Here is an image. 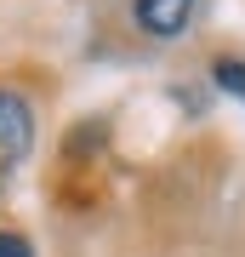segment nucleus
<instances>
[{
    "instance_id": "f257e3e1",
    "label": "nucleus",
    "mask_w": 245,
    "mask_h": 257,
    "mask_svg": "<svg viewBox=\"0 0 245 257\" xmlns=\"http://www.w3.org/2000/svg\"><path fill=\"white\" fill-rule=\"evenodd\" d=\"M29 143H35V109H29V97L18 92H0V172H12Z\"/></svg>"
},
{
    "instance_id": "f03ea898",
    "label": "nucleus",
    "mask_w": 245,
    "mask_h": 257,
    "mask_svg": "<svg viewBox=\"0 0 245 257\" xmlns=\"http://www.w3.org/2000/svg\"><path fill=\"white\" fill-rule=\"evenodd\" d=\"M188 12H194V0H131V18L148 29V35H160V40H171L188 29Z\"/></svg>"
},
{
    "instance_id": "7ed1b4c3",
    "label": "nucleus",
    "mask_w": 245,
    "mask_h": 257,
    "mask_svg": "<svg viewBox=\"0 0 245 257\" xmlns=\"http://www.w3.org/2000/svg\"><path fill=\"white\" fill-rule=\"evenodd\" d=\"M217 86H222V92H234V97H245V63L222 57V63H217Z\"/></svg>"
},
{
    "instance_id": "20e7f679",
    "label": "nucleus",
    "mask_w": 245,
    "mask_h": 257,
    "mask_svg": "<svg viewBox=\"0 0 245 257\" xmlns=\"http://www.w3.org/2000/svg\"><path fill=\"white\" fill-rule=\"evenodd\" d=\"M0 257H35V246H29L23 234H12V229H0Z\"/></svg>"
}]
</instances>
